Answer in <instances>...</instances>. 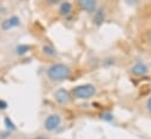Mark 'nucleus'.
<instances>
[{
    "label": "nucleus",
    "mask_w": 151,
    "mask_h": 139,
    "mask_svg": "<svg viewBox=\"0 0 151 139\" xmlns=\"http://www.w3.org/2000/svg\"><path fill=\"white\" fill-rule=\"evenodd\" d=\"M71 73H72L71 67L65 64H61V62L52 64L46 70V74L48 77V79L51 81H55V82L64 81V80L68 79Z\"/></svg>",
    "instance_id": "nucleus-1"
},
{
    "label": "nucleus",
    "mask_w": 151,
    "mask_h": 139,
    "mask_svg": "<svg viewBox=\"0 0 151 139\" xmlns=\"http://www.w3.org/2000/svg\"><path fill=\"white\" fill-rule=\"evenodd\" d=\"M71 94L77 99H88L96 94V87L92 84H83L72 88Z\"/></svg>",
    "instance_id": "nucleus-2"
},
{
    "label": "nucleus",
    "mask_w": 151,
    "mask_h": 139,
    "mask_svg": "<svg viewBox=\"0 0 151 139\" xmlns=\"http://www.w3.org/2000/svg\"><path fill=\"white\" fill-rule=\"evenodd\" d=\"M61 124V117L59 114H50L45 121H44V127L45 130L52 132V131H55Z\"/></svg>",
    "instance_id": "nucleus-3"
},
{
    "label": "nucleus",
    "mask_w": 151,
    "mask_h": 139,
    "mask_svg": "<svg viewBox=\"0 0 151 139\" xmlns=\"http://www.w3.org/2000/svg\"><path fill=\"white\" fill-rule=\"evenodd\" d=\"M54 99L61 105H66L71 101V93L65 88H59L54 92Z\"/></svg>",
    "instance_id": "nucleus-4"
},
{
    "label": "nucleus",
    "mask_w": 151,
    "mask_h": 139,
    "mask_svg": "<svg viewBox=\"0 0 151 139\" xmlns=\"http://www.w3.org/2000/svg\"><path fill=\"white\" fill-rule=\"evenodd\" d=\"M20 25V18H18L17 15H12L7 19H5L2 22H1V29L4 31H8V29H12V28H15Z\"/></svg>",
    "instance_id": "nucleus-5"
},
{
    "label": "nucleus",
    "mask_w": 151,
    "mask_h": 139,
    "mask_svg": "<svg viewBox=\"0 0 151 139\" xmlns=\"http://www.w3.org/2000/svg\"><path fill=\"white\" fill-rule=\"evenodd\" d=\"M78 4L80 6V8L85 12H88V13L96 12L97 0H78Z\"/></svg>",
    "instance_id": "nucleus-6"
},
{
    "label": "nucleus",
    "mask_w": 151,
    "mask_h": 139,
    "mask_svg": "<svg viewBox=\"0 0 151 139\" xmlns=\"http://www.w3.org/2000/svg\"><path fill=\"white\" fill-rule=\"evenodd\" d=\"M147 71H149V68H147V66H146L143 61H139V62L134 64V65L132 66V68H131L132 74H134V75H137V77L145 75V74L147 73Z\"/></svg>",
    "instance_id": "nucleus-7"
},
{
    "label": "nucleus",
    "mask_w": 151,
    "mask_h": 139,
    "mask_svg": "<svg viewBox=\"0 0 151 139\" xmlns=\"http://www.w3.org/2000/svg\"><path fill=\"white\" fill-rule=\"evenodd\" d=\"M72 11V4L68 1H63L59 6V13L61 15H68Z\"/></svg>",
    "instance_id": "nucleus-8"
},
{
    "label": "nucleus",
    "mask_w": 151,
    "mask_h": 139,
    "mask_svg": "<svg viewBox=\"0 0 151 139\" xmlns=\"http://www.w3.org/2000/svg\"><path fill=\"white\" fill-rule=\"evenodd\" d=\"M31 49V46L29 45H26V44H22V45H19L15 47V54L17 55H25L26 53H28Z\"/></svg>",
    "instance_id": "nucleus-9"
},
{
    "label": "nucleus",
    "mask_w": 151,
    "mask_h": 139,
    "mask_svg": "<svg viewBox=\"0 0 151 139\" xmlns=\"http://www.w3.org/2000/svg\"><path fill=\"white\" fill-rule=\"evenodd\" d=\"M4 124H5V126H6V130H8V131H11V132H13V131L17 130L15 124L12 121V119H11L9 117H5V119H4Z\"/></svg>",
    "instance_id": "nucleus-10"
},
{
    "label": "nucleus",
    "mask_w": 151,
    "mask_h": 139,
    "mask_svg": "<svg viewBox=\"0 0 151 139\" xmlns=\"http://www.w3.org/2000/svg\"><path fill=\"white\" fill-rule=\"evenodd\" d=\"M42 52H44L46 55H48V57H54V55L57 54L55 48L52 47L51 45H45V46L42 47Z\"/></svg>",
    "instance_id": "nucleus-11"
},
{
    "label": "nucleus",
    "mask_w": 151,
    "mask_h": 139,
    "mask_svg": "<svg viewBox=\"0 0 151 139\" xmlns=\"http://www.w3.org/2000/svg\"><path fill=\"white\" fill-rule=\"evenodd\" d=\"M104 16H105V14H104V11H98V12H96L94 13V22L97 24V25H99V24H101L103 21H104Z\"/></svg>",
    "instance_id": "nucleus-12"
},
{
    "label": "nucleus",
    "mask_w": 151,
    "mask_h": 139,
    "mask_svg": "<svg viewBox=\"0 0 151 139\" xmlns=\"http://www.w3.org/2000/svg\"><path fill=\"white\" fill-rule=\"evenodd\" d=\"M8 138H11V131L8 130L0 131V139H8Z\"/></svg>",
    "instance_id": "nucleus-13"
},
{
    "label": "nucleus",
    "mask_w": 151,
    "mask_h": 139,
    "mask_svg": "<svg viewBox=\"0 0 151 139\" xmlns=\"http://www.w3.org/2000/svg\"><path fill=\"white\" fill-rule=\"evenodd\" d=\"M8 107V104H7V101H5L4 99H0V111H4V110H6Z\"/></svg>",
    "instance_id": "nucleus-14"
},
{
    "label": "nucleus",
    "mask_w": 151,
    "mask_h": 139,
    "mask_svg": "<svg viewBox=\"0 0 151 139\" xmlns=\"http://www.w3.org/2000/svg\"><path fill=\"white\" fill-rule=\"evenodd\" d=\"M127 5H136V4H138L139 2V0H124Z\"/></svg>",
    "instance_id": "nucleus-15"
},
{
    "label": "nucleus",
    "mask_w": 151,
    "mask_h": 139,
    "mask_svg": "<svg viewBox=\"0 0 151 139\" xmlns=\"http://www.w3.org/2000/svg\"><path fill=\"white\" fill-rule=\"evenodd\" d=\"M146 106H147V110L151 112V97H150V99L147 100V104H146Z\"/></svg>",
    "instance_id": "nucleus-16"
},
{
    "label": "nucleus",
    "mask_w": 151,
    "mask_h": 139,
    "mask_svg": "<svg viewBox=\"0 0 151 139\" xmlns=\"http://www.w3.org/2000/svg\"><path fill=\"white\" fill-rule=\"evenodd\" d=\"M149 39H150V41H151V32L149 33Z\"/></svg>",
    "instance_id": "nucleus-17"
}]
</instances>
